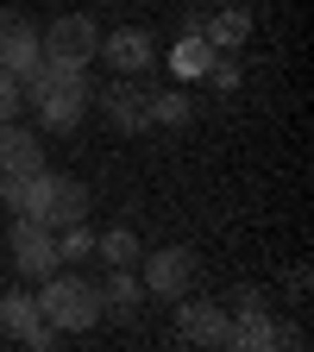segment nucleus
Segmentation results:
<instances>
[{
	"mask_svg": "<svg viewBox=\"0 0 314 352\" xmlns=\"http://www.w3.org/2000/svg\"><path fill=\"white\" fill-rule=\"evenodd\" d=\"M25 107L38 113V132H76L82 113H88V69L38 63L25 76Z\"/></svg>",
	"mask_w": 314,
	"mask_h": 352,
	"instance_id": "1",
	"label": "nucleus"
},
{
	"mask_svg": "<svg viewBox=\"0 0 314 352\" xmlns=\"http://www.w3.org/2000/svg\"><path fill=\"white\" fill-rule=\"evenodd\" d=\"M38 315L51 321L57 333H88L101 315H107V302H101V283H88V277H63V271H51L38 289Z\"/></svg>",
	"mask_w": 314,
	"mask_h": 352,
	"instance_id": "2",
	"label": "nucleus"
},
{
	"mask_svg": "<svg viewBox=\"0 0 314 352\" xmlns=\"http://www.w3.org/2000/svg\"><path fill=\"white\" fill-rule=\"evenodd\" d=\"M101 51V25L88 13H57L51 25H38V57L57 69H88Z\"/></svg>",
	"mask_w": 314,
	"mask_h": 352,
	"instance_id": "3",
	"label": "nucleus"
},
{
	"mask_svg": "<svg viewBox=\"0 0 314 352\" xmlns=\"http://www.w3.org/2000/svg\"><path fill=\"white\" fill-rule=\"evenodd\" d=\"M7 252H13V271L25 277V283H44L57 271V233L44 227V220H32V214H13V233H7Z\"/></svg>",
	"mask_w": 314,
	"mask_h": 352,
	"instance_id": "4",
	"label": "nucleus"
},
{
	"mask_svg": "<svg viewBox=\"0 0 314 352\" xmlns=\"http://www.w3.org/2000/svg\"><path fill=\"white\" fill-rule=\"evenodd\" d=\"M139 283L145 296H164L176 302L189 283H195V252L189 245H164V252H139Z\"/></svg>",
	"mask_w": 314,
	"mask_h": 352,
	"instance_id": "5",
	"label": "nucleus"
},
{
	"mask_svg": "<svg viewBox=\"0 0 314 352\" xmlns=\"http://www.w3.org/2000/svg\"><path fill=\"white\" fill-rule=\"evenodd\" d=\"M233 333V315H227V302H201L183 289V302H176V340L183 346H227Z\"/></svg>",
	"mask_w": 314,
	"mask_h": 352,
	"instance_id": "6",
	"label": "nucleus"
},
{
	"mask_svg": "<svg viewBox=\"0 0 314 352\" xmlns=\"http://www.w3.org/2000/svg\"><path fill=\"white\" fill-rule=\"evenodd\" d=\"M0 333H13V340H25V346H38V352L63 340V333H57L51 321H44V315H38V296H32L25 283H19V289H7V296H0Z\"/></svg>",
	"mask_w": 314,
	"mask_h": 352,
	"instance_id": "7",
	"label": "nucleus"
},
{
	"mask_svg": "<svg viewBox=\"0 0 314 352\" xmlns=\"http://www.w3.org/2000/svg\"><path fill=\"white\" fill-rule=\"evenodd\" d=\"M101 63H113V76H145L157 63V44L145 25H120V32H101Z\"/></svg>",
	"mask_w": 314,
	"mask_h": 352,
	"instance_id": "8",
	"label": "nucleus"
},
{
	"mask_svg": "<svg viewBox=\"0 0 314 352\" xmlns=\"http://www.w3.org/2000/svg\"><path fill=\"white\" fill-rule=\"evenodd\" d=\"M44 57H38V25L25 19V13H0V69L7 76H32Z\"/></svg>",
	"mask_w": 314,
	"mask_h": 352,
	"instance_id": "9",
	"label": "nucleus"
},
{
	"mask_svg": "<svg viewBox=\"0 0 314 352\" xmlns=\"http://www.w3.org/2000/svg\"><path fill=\"white\" fill-rule=\"evenodd\" d=\"M227 346H239V352H271V346H302V333L283 327V321H271V308H245V315H233Z\"/></svg>",
	"mask_w": 314,
	"mask_h": 352,
	"instance_id": "10",
	"label": "nucleus"
},
{
	"mask_svg": "<svg viewBox=\"0 0 314 352\" xmlns=\"http://www.w3.org/2000/svg\"><path fill=\"white\" fill-rule=\"evenodd\" d=\"M51 176L57 170H0V208H13V214H44V201H51Z\"/></svg>",
	"mask_w": 314,
	"mask_h": 352,
	"instance_id": "11",
	"label": "nucleus"
},
{
	"mask_svg": "<svg viewBox=\"0 0 314 352\" xmlns=\"http://www.w3.org/2000/svg\"><path fill=\"white\" fill-rule=\"evenodd\" d=\"M101 107H107V126L113 132H145L151 120H145V88H139V76H120L107 95H101Z\"/></svg>",
	"mask_w": 314,
	"mask_h": 352,
	"instance_id": "12",
	"label": "nucleus"
},
{
	"mask_svg": "<svg viewBox=\"0 0 314 352\" xmlns=\"http://www.w3.org/2000/svg\"><path fill=\"white\" fill-rule=\"evenodd\" d=\"M44 164V145H38V126L19 120H0V170H38Z\"/></svg>",
	"mask_w": 314,
	"mask_h": 352,
	"instance_id": "13",
	"label": "nucleus"
},
{
	"mask_svg": "<svg viewBox=\"0 0 314 352\" xmlns=\"http://www.w3.org/2000/svg\"><path fill=\"white\" fill-rule=\"evenodd\" d=\"M201 38L214 44V51H245V38H251V7H214L201 13Z\"/></svg>",
	"mask_w": 314,
	"mask_h": 352,
	"instance_id": "14",
	"label": "nucleus"
},
{
	"mask_svg": "<svg viewBox=\"0 0 314 352\" xmlns=\"http://www.w3.org/2000/svg\"><path fill=\"white\" fill-rule=\"evenodd\" d=\"M44 227H76V220H88V189L76 183V176H51V201H44Z\"/></svg>",
	"mask_w": 314,
	"mask_h": 352,
	"instance_id": "15",
	"label": "nucleus"
},
{
	"mask_svg": "<svg viewBox=\"0 0 314 352\" xmlns=\"http://www.w3.org/2000/svg\"><path fill=\"white\" fill-rule=\"evenodd\" d=\"M101 302L132 315V308L145 302V283H139V264H107V283H101Z\"/></svg>",
	"mask_w": 314,
	"mask_h": 352,
	"instance_id": "16",
	"label": "nucleus"
},
{
	"mask_svg": "<svg viewBox=\"0 0 314 352\" xmlns=\"http://www.w3.org/2000/svg\"><path fill=\"white\" fill-rule=\"evenodd\" d=\"M145 120L151 126H189L195 120V101L183 88H164V95H145Z\"/></svg>",
	"mask_w": 314,
	"mask_h": 352,
	"instance_id": "17",
	"label": "nucleus"
},
{
	"mask_svg": "<svg viewBox=\"0 0 314 352\" xmlns=\"http://www.w3.org/2000/svg\"><path fill=\"white\" fill-rule=\"evenodd\" d=\"M220 51L201 38V32H183L176 38V51H170V63H176V76H208V63H214Z\"/></svg>",
	"mask_w": 314,
	"mask_h": 352,
	"instance_id": "18",
	"label": "nucleus"
},
{
	"mask_svg": "<svg viewBox=\"0 0 314 352\" xmlns=\"http://www.w3.org/2000/svg\"><path fill=\"white\" fill-rule=\"evenodd\" d=\"M139 233L132 227H107V233H95V258H107V264H139Z\"/></svg>",
	"mask_w": 314,
	"mask_h": 352,
	"instance_id": "19",
	"label": "nucleus"
},
{
	"mask_svg": "<svg viewBox=\"0 0 314 352\" xmlns=\"http://www.w3.org/2000/svg\"><path fill=\"white\" fill-rule=\"evenodd\" d=\"M57 258H95V227H88V220L57 227Z\"/></svg>",
	"mask_w": 314,
	"mask_h": 352,
	"instance_id": "20",
	"label": "nucleus"
},
{
	"mask_svg": "<svg viewBox=\"0 0 314 352\" xmlns=\"http://www.w3.org/2000/svg\"><path fill=\"white\" fill-rule=\"evenodd\" d=\"M25 113V82L0 69V120H19Z\"/></svg>",
	"mask_w": 314,
	"mask_h": 352,
	"instance_id": "21",
	"label": "nucleus"
},
{
	"mask_svg": "<svg viewBox=\"0 0 314 352\" xmlns=\"http://www.w3.org/2000/svg\"><path fill=\"white\" fill-rule=\"evenodd\" d=\"M208 82L220 88V95H233V88H239V63H233V51H220V57L208 63Z\"/></svg>",
	"mask_w": 314,
	"mask_h": 352,
	"instance_id": "22",
	"label": "nucleus"
},
{
	"mask_svg": "<svg viewBox=\"0 0 314 352\" xmlns=\"http://www.w3.org/2000/svg\"><path fill=\"white\" fill-rule=\"evenodd\" d=\"M245 308H264V289L239 283V289H233V308H227V315H245Z\"/></svg>",
	"mask_w": 314,
	"mask_h": 352,
	"instance_id": "23",
	"label": "nucleus"
}]
</instances>
